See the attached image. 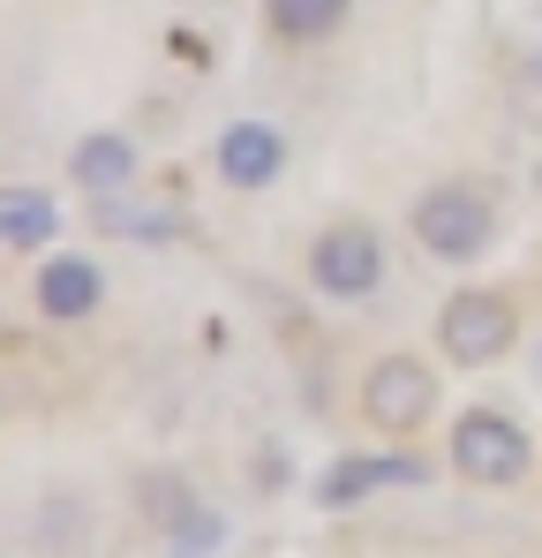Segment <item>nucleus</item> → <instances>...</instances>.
Segmentation results:
<instances>
[{"label": "nucleus", "mask_w": 542, "mask_h": 558, "mask_svg": "<svg viewBox=\"0 0 542 558\" xmlns=\"http://www.w3.org/2000/svg\"><path fill=\"white\" fill-rule=\"evenodd\" d=\"M264 15H271V31H279L286 46H324V38L347 31L355 0H264Z\"/></svg>", "instance_id": "obj_11"}, {"label": "nucleus", "mask_w": 542, "mask_h": 558, "mask_svg": "<svg viewBox=\"0 0 542 558\" xmlns=\"http://www.w3.org/2000/svg\"><path fill=\"white\" fill-rule=\"evenodd\" d=\"M98 302H106V272H98L90 257L53 250V257L38 265V317H53V325H84Z\"/></svg>", "instance_id": "obj_8"}, {"label": "nucleus", "mask_w": 542, "mask_h": 558, "mask_svg": "<svg viewBox=\"0 0 542 558\" xmlns=\"http://www.w3.org/2000/svg\"><path fill=\"white\" fill-rule=\"evenodd\" d=\"M219 544H226V521H219L211 506H188V513L167 521V551L174 558H211Z\"/></svg>", "instance_id": "obj_12"}, {"label": "nucleus", "mask_w": 542, "mask_h": 558, "mask_svg": "<svg viewBox=\"0 0 542 558\" xmlns=\"http://www.w3.org/2000/svg\"><path fill=\"white\" fill-rule=\"evenodd\" d=\"M136 167H144V151H136V136H121V129H90L84 144L69 151V182L90 189V196L136 189Z\"/></svg>", "instance_id": "obj_9"}, {"label": "nucleus", "mask_w": 542, "mask_h": 558, "mask_svg": "<svg viewBox=\"0 0 542 558\" xmlns=\"http://www.w3.org/2000/svg\"><path fill=\"white\" fill-rule=\"evenodd\" d=\"M407 227H415V242H422L438 265H475V257L497 242V204L475 182H430L415 196Z\"/></svg>", "instance_id": "obj_1"}, {"label": "nucleus", "mask_w": 542, "mask_h": 558, "mask_svg": "<svg viewBox=\"0 0 542 558\" xmlns=\"http://www.w3.org/2000/svg\"><path fill=\"white\" fill-rule=\"evenodd\" d=\"M513 340H520V310H513V294H497V287H467V294H452L445 310H438V355L459 363V371L505 363Z\"/></svg>", "instance_id": "obj_3"}, {"label": "nucleus", "mask_w": 542, "mask_h": 558, "mask_svg": "<svg viewBox=\"0 0 542 558\" xmlns=\"http://www.w3.org/2000/svg\"><path fill=\"white\" fill-rule=\"evenodd\" d=\"M452 475L482 483V490H513L528 468H535V438L505 415V408H467L452 423V446H445Z\"/></svg>", "instance_id": "obj_2"}, {"label": "nucleus", "mask_w": 542, "mask_h": 558, "mask_svg": "<svg viewBox=\"0 0 542 558\" xmlns=\"http://www.w3.org/2000/svg\"><path fill=\"white\" fill-rule=\"evenodd\" d=\"M61 234V204L46 189H0V250H46Z\"/></svg>", "instance_id": "obj_10"}, {"label": "nucleus", "mask_w": 542, "mask_h": 558, "mask_svg": "<svg viewBox=\"0 0 542 558\" xmlns=\"http://www.w3.org/2000/svg\"><path fill=\"white\" fill-rule=\"evenodd\" d=\"M211 159H219V174L234 189H271L286 174V136H279L271 121H226Z\"/></svg>", "instance_id": "obj_7"}, {"label": "nucleus", "mask_w": 542, "mask_h": 558, "mask_svg": "<svg viewBox=\"0 0 542 558\" xmlns=\"http://www.w3.org/2000/svg\"><path fill=\"white\" fill-rule=\"evenodd\" d=\"M361 415L384 438H415L438 415V371L422 355H377L369 377H361Z\"/></svg>", "instance_id": "obj_5"}, {"label": "nucleus", "mask_w": 542, "mask_h": 558, "mask_svg": "<svg viewBox=\"0 0 542 558\" xmlns=\"http://www.w3.org/2000/svg\"><path fill=\"white\" fill-rule=\"evenodd\" d=\"M415 483H430L422 453H347V461L324 468L317 506H355V498H369V490H415Z\"/></svg>", "instance_id": "obj_6"}, {"label": "nucleus", "mask_w": 542, "mask_h": 558, "mask_svg": "<svg viewBox=\"0 0 542 558\" xmlns=\"http://www.w3.org/2000/svg\"><path fill=\"white\" fill-rule=\"evenodd\" d=\"M309 287L324 302H369L384 287V234L369 219H340L309 242Z\"/></svg>", "instance_id": "obj_4"}]
</instances>
